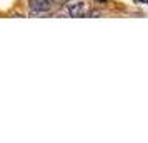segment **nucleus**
Listing matches in <instances>:
<instances>
[{"label": "nucleus", "mask_w": 148, "mask_h": 143, "mask_svg": "<svg viewBox=\"0 0 148 143\" xmlns=\"http://www.w3.org/2000/svg\"><path fill=\"white\" fill-rule=\"evenodd\" d=\"M68 14L72 17H83L87 14V3L83 0H77V2L68 3Z\"/></svg>", "instance_id": "obj_1"}, {"label": "nucleus", "mask_w": 148, "mask_h": 143, "mask_svg": "<svg viewBox=\"0 0 148 143\" xmlns=\"http://www.w3.org/2000/svg\"><path fill=\"white\" fill-rule=\"evenodd\" d=\"M50 7H52L50 0H30V8H32V12H37V14L47 12V10H50Z\"/></svg>", "instance_id": "obj_2"}]
</instances>
